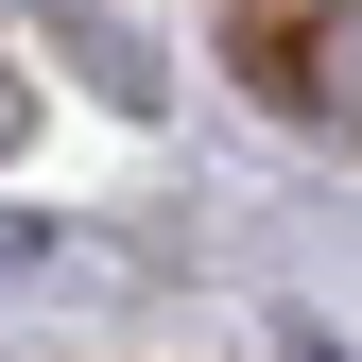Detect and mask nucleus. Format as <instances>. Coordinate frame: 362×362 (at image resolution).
Wrapping results in <instances>:
<instances>
[{"label":"nucleus","instance_id":"nucleus-1","mask_svg":"<svg viewBox=\"0 0 362 362\" xmlns=\"http://www.w3.org/2000/svg\"><path fill=\"white\" fill-rule=\"evenodd\" d=\"M310 52H328V69H276V86H293V104H328L345 139H362V18H328V35H310Z\"/></svg>","mask_w":362,"mask_h":362},{"label":"nucleus","instance_id":"nucleus-2","mask_svg":"<svg viewBox=\"0 0 362 362\" xmlns=\"http://www.w3.org/2000/svg\"><path fill=\"white\" fill-rule=\"evenodd\" d=\"M0 139H18V86H0Z\"/></svg>","mask_w":362,"mask_h":362}]
</instances>
